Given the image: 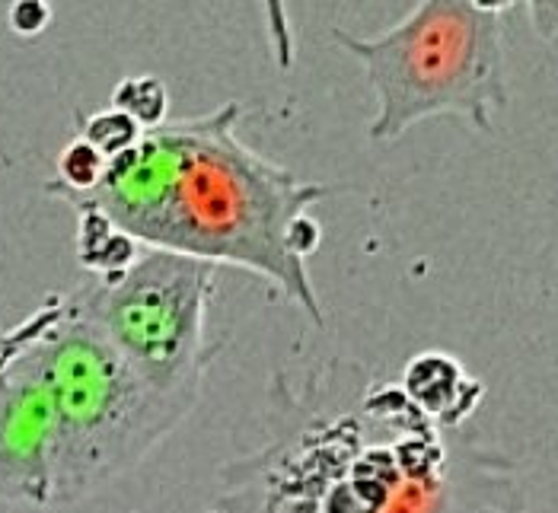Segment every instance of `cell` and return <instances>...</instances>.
Listing matches in <instances>:
<instances>
[{
    "instance_id": "obj_1",
    "label": "cell",
    "mask_w": 558,
    "mask_h": 513,
    "mask_svg": "<svg viewBox=\"0 0 558 513\" xmlns=\"http://www.w3.org/2000/svg\"><path fill=\"white\" fill-rule=\"evenodd\" d=\"M243 109L227 102L208 115L163 122L106 163L89 192H54L144 249L250 268L275 281L323 326L306 258L323 230L310 208L332 188L303 182L236 137Z\"/></svg>"
},
{
    "instance_id": "obj_7",
    "label": "cell",
    "mask_w": 558,
    "mask_h": 513,
    "mask_svg": "<svg viewBox=\"0 0 558 513\" xmlns=\"http://www.w3.org/2000/svg\"><path fill=\"white\" fill-rule=\"evenodd\" d=\"M167 89L157 77H134V81H125V84L116 89V102L112 109L125 112L129 119H134L141 129H160L167 119Z\"/></svg>"
},
{
    "instance_id": "obj_3",
    "label": "cell",
    "mask_w": 558,
    "mask_h": 513,
    "mask_svg": "<svg viewBox=\"0 0 558 513\" xmlns=\"http://www.w3.org/2000/svg\"><path fill=\"white\" fill-rule=\"evenodd\" d=\"M26 342L54 412L51 508L77 504L141 466L192 412L137 377L71 294L26 319Z\"/></svg>"
},
{
    "instance_id": "obj_5",
    "label": "cell",
    "mask_w": 558,
    "mask_h": 513,
    "mask_svg": "<svg viewBox=\"0 0 558 513\" xmlns=\"http://www.w3.org/2000/svg\"><path fill=\"white\" fill-rule=\"evenodd\" d=\"M215 271L198 258L144 249L119 271L93 274L71 297L137 377L195 408L220 351L208 332Z\"/></svg>"
},
{
    "instance_id": "obj_4",
    "label": "cell",
    "mask_w": 558,
    "mask_h": 513,
    "mask_svg": "<svg viewBox=\"0 0 558 513\" xmlns=\"http://www.w3.org/2000/svg\"><path fill=\"white\" fill-rule=\"evenodd\" d=\"M505 7L470 0H425L384 36L332 39L354 54L377 96L371 141L387 144L418 122L453 115L475 131L495 129L508 106L505 74Z\"/></svg>"
},
{
    "instance_id": "obj_6",
    "label": "cell",
    "mask_w": 558,
    "mask_h": 513,
    "mask_svg": "<svg viewBox=\"0 0 558 513\" xmlns=\"http://www.w3.org/2000/svg\"><path fill=\"white\" fill-rule=\"evenodd\" d=\"M399 386L440 428H457L460 422H466L475 402L482 399V386L473 383L447 354H418L405 367Z\"/></svg>"
},
{
    "instance_id": "obj_2",
    "label": "cell",
    "mask_w": 558,
    "mask_h": 513,
    "mask_svg": "<svg viewBox=\"0 0 558 513\" xmlns=\"http://www.w3.org/2000/svg\"><path fill=\"white\" fill-rule=\"evenodd\" d=\"M291 399L301 425L220 472L217 513H523L511 463L450 447L402 386Z\"/></svg>"
}]
</instances>
